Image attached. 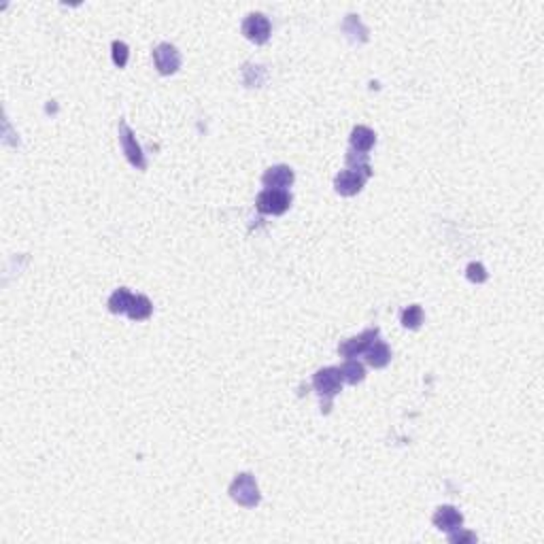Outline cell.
<instances>
[{"mask_svg":"<svg viewBox=\"0 0 544 544\" xmlns=\"http://www.w3.org/2000/svg\"><path fill=\"white\" fill-rule=\"evenodd\" d=\"M230 498L236 502V504H241V506H245V508H255L257 504H260V489H257V482H255V478H253V474H249V472H243V474H238L234 480H232V485H230Z\"/></svg>","mask_w":544,"mask_h":544,"instance_id":"1","label":"cell"},{"mask_svg":"<svg viewBox=\"0 0 544 544\" xmlns=\"http://www.w3.org/2000/svg\"><path fill=\"white\" fill-rule=\"evenodd\" d=\"M292 205V196L285 189H264L255 200V207L264 215H283Z\"/></svg>","mask_w":544,"mask_h":544,"instance_id":"2","label":"cell"},{"mask_svg":"<svg viewBox=\"0 0 544 544\" xmlns=\"http://www.w3.org/2000/svg\"><path fill=\"white\" fill-rule=\"evenodd\" d=\"M270 21L264 13H251L243 21V35L255 45H264L270 39Z\"/></svg>","mask_w":544,"mask_h":544,"instance_id":"3","label":"cell"},{"mask_svg":"<svg viewBox=\"0 0 544 544\" xmlns=\"http://www.w3.org/2000/svg\"><path fill=\"white\" fill-rule=\"evenodd\" d=\"M120 142H122V149H124L128 162L134 168H138V170H145L147 168V160H145V156H142L140 145L136 142V136H134V132L130 130V126L126 122H120Z\"/></svg>","mask_w":544,"mask_h":544,"instance_id":"4","label":"cell"},{"mask_svg":"<svg viewBox=\"0 0 544 544\" xmlns=\"http://www.w3.org/2000/svg\"><path fill=\"white\" fill-rule=\"evenodd\" d=\"M312 387L317 389L321 397H334L342 389L340 368H321L317 375L312 377Z\"/></svg>","mask_w":544,"mask_h":544,"instance_id":"5","label":"cell"},{"mask_svg":"<svg viewBox=\"0 0 544 544\" xmlns=\"http://www.w3.org/2000/svg\"><path fill=\"white\" fill-rule=\"evenodd\" d=\"M153 62L160 75H173L181 66V53L170 43H162L153 49Z\"/></svg>","mask_w":544,"mask_h":544,"instance_id":"6","label":"cell"},{"mask_svg":"<svg viewBox=\"0 0 544 544\" xmlns=\"http://www.w3.org/2000/svg\"><path fill=\"white\" fill-rule=\"evenodd\" d=\"M377 338H379V328H370V330L362 332L359 336L349 338V340L342 342V345H338V353H340L342 357H357V355L366 353L368 347H370Z\"/></svg>","mask_w":544,"mask_h":544,"instance_id":"7","label":"cell"},{"mask_svg":"<svg viewBox=\"0 0 544 544\" xmlns=\"http://www.w3.org/2000/svg\"><path fill=\"white\" fill-rule=\"evenodd\" d=\"M366 183V177L355 173V170H342V173L336 175L334 179V187L340 196H355L362 191Z\"/></svg>","mask_w":544,"mask_h":544,"instance_id":"8","label":"cell"},{"mask_svg":"<svg viewBox=\"0 0 544 544\" xmlns=\"http://www.w3.org/2000/svg\"><path fill=\"white\" fill-rule=\"evenodd\" d=\"M262 183L268 189H285V187H290L294 183V170L290 166H285V164L272 166L264 173Z\"/></svg>","mask_w":544,"mask_h":544,"instance_id":"9","label":"cell"},{"mask_svg":"<svg viewBox=\"0 0 544 544\" xmlns=\"http://www.w3.org/2000/svg\"><path fill=\"white\" fill-rule=\"evenodd\" d=\"M434 525L440 529V532H455L464 525V514L457 510L455 506H440L434 514Z\"/></svg>","mask_w":544,"mask_h":544,"instance_id":"10","label":"cell"},{"mask_svg":"<svg viewBox=\"0 0 544 544\" xmlns=\"http://www.w3.org/2000/svg\"><path fill=\"white\" fill-rule=\"evenodd\" d=\"M375 142H377L375 130H370L368 126H355L353 128V132H351V147H353V151L368 153L372 147H375Z\"/></svg>","mask_w":544,"mask_h":544,"instance_id":"11","label":"cell"},{"mask_svg":"<svg viewBox=\"0 0 544 544\" xmlns=\"http://www.w3.org/2000/svg\"><path fill=\"white\" fill-rule=\"evenodd\" d=\"M366 355V362L372 366V368H385L391 359V351L389 347L385 345L383 340H375L372 345L368 347V351L364 353Z\"/></svg>","mask_w":544,"mask_h":544,"instance_id":"12","label":"cell"},{"mask_svg":"<svg viewBox=\"0 0 544 544\" xmlns=\"http://www.w3.org/2000/svg\"><path fill=\"white\" fill-rule=\"evenodd\" d=\"M151 312H153V304L149 302L147 296H134V300H132V304H130L126 315L132 321H145V319L151 317Z\"/></svg>","mask_w":544,"mask_h":544,"instance_id":"13","label":"cell"},{"mask_svg":"<svg viewBox=\"0 0 544 544\" xmlns=\"http://www.w3.org/2000/svg\"><path fill=\"white\" fill-rule=\"evenodd\" d=\"M340 377H342V381H347V383H351V385H357V383H362V381L366 379V368H364L359 362L349 359V362L342 364Z\"/></svg>","mask_w":544,"mask_h":544,"instance_id":"14","label":"cell"},{"mask_svg":"<svg viewBox=\"0 0 544 544\" xmlns=\"http://www.w3.org/2000/svg\"><path fill=\"white\" fill-rule=\"evenodd\" d=\"M132 300H134V296L130 294V290L120 288L115 294H113V296L109 298V310H111V312H115V315H124V312H128Z\"/></svg>","mask_w":544,"mask_h":544,"instance_id":"15","label":"cell"},{"mask_svg":"<svg viewBox=\"0 0 544 544\" xmlns=\"http://www.w3.org/2000/svg\"><path fill=\"white\" fill-rule=\"evenodd\" d=\"M347 164H349V170H355V173L364 175L366 179L372 175V168H370V162H368L366 153L349 151V156H347Z\"/></svg>","mask_w":544,"mask_h":544,"instance_id":"16","label":"cell"},{"mask_svg":"<svg viewBox=\"0 0 544 544\" xmlns=\"http://www.w3.org/2000/svg\"><path fill=\"white\" fill-rule=\"evenodd\" d=\"M423 323V308L419 304H411L402 312V326L409 330H417Z\"/></svg>","mask_w":544,"mask_h":544,"instance_id":"17","label":"cell"},{"mask_svg":"<svg viewBox=\"0 0 544 544\" xmlns=\"http://www.w3.org/2000/svg\"><path fill=\"white\" fill-rule=\"evenodd\" d=\"M111 49H113V62H115V66L124 68L128 64V55H130L128 45L124 41H113Z\"/></svg>","mask_w":544,"mask_h":544,"instance_id":"18","label":"cell"},{"mask_svg":"<svg viewBox=\"0 0 544 544\" xmlns=\"http://www.w3.org/2000/svg\"><path fill=\"white\" fill-rule=\"evenodd\" d=\"M466 276H468L472 283H485V281H487L485 266H482V264H478V262H472V264H468V268H466Z\"/></svg>","mask_w":544,"mask_h":544,"instance_id":"19","label":"cell"},{"mask_svg":"<svg viewBox=\"0 0 544 544\" xmlns=\"http://www.w3.org/2000/svg\"><path fill=\"white\" fill-rule=\"evenodd\" d=\"M474 540H476V536H474L472 532H464L462 527L449 534V542H453V544H462V542H474Z\"/></svg>","mask_w":544,"mask_h":544,"instance_id":"20","label":"cell"}]
</instances>
